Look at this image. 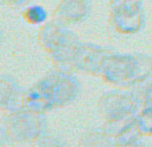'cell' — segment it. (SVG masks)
<instances>
[{
  "label": "cell",
  "instance_id": "cell-1",
  "mask_svg": "<svg viewBox=\"0 0 152 147\" xmlns=\"http://www.w3.org/2000/svg\"><path fill=\"white\" fill-rule=\"evenodd\" d=\"M100 78L118 90H131L152 78V56L115 51L105 60Z\"/></svg>",
  "mask_w": 152,
  "mask_h": 147
},
{
  "label": "cell",
  "instance_id": "cell-2",
  "mask_svg": "<svg viewBox=\"0 0 152 147\" xmlns=\"http://www.w3.org/2000/svg\"><path fill=\"white\" fill-rule=\"evenodd\" d=\"M81 43L80 37L67 26L51 20L38 31V44L55 68L67 71L73 54Z\"/></svg>",
  "mask_w": 152,
  "mask_h": 147
},
{
  "label": "cell",
  "instance_id": "cell-3",
  "mask_svg": "<svg viewBox=\"0 0 152 147\" xmlns=\"http://www.w3.org/2000/svg\"><path fill=\"white\" fill-rule=\"evenodd\" d=\"M46 114L20 110L6 112L0 118V136L4 144L32 143L37 138L46 134Z\"/></svg>",
  "mask_w": 152,
  "mask_h": 147
},
{
  "label": "cell",
  "instance_id": "cell-4",
  "mask_svg": "<svg viewBox=\"0 0 152 147\" xmlns=\"http://www.w3.org/2000/svg\"><path fill=\"white\" fill-rule=\"evenodd\" d=\"M38 83L53 102L54 108H62L72 104L80 95V80L75 78L74 72L54 67L47 71Z\"/></svg>",
  "mask_w": 152,
  "mask_h": 147
},
{
  "label": "cell",
  "instance_id": "cell-5",
  "mask_svg": "<svg viewBox=\"0 0 152 147\" xmlns=\"http://www.w3.org/2000/svg\"><path fill=\"white\" fill-rule=\"evenodd\" d=\"M108 23L117 34L136 35L145 26L143 0H112L108 6Z\"/></svg>",
  "mask_w": 152,
  "mask_h": 147
},
{
  "label": "cell",
  "instance_id": "cell-6",
  "mask_svg": "<svg viewBox=\"0 0 152 147\" xmlns=\"http://www.w3.org/2000/svg\"><path fill=\"white\" fill-rule=\"evenodd\" d=\"M115 52L110 47H104L94 43L81 42L73 54L67 71L88 74L92 76H100L105 60Z\"/></svg>",
  "mask_w": 152,
  "mask_h": 147
},
{
  "label": "cell",
  "instance_id": "cell-7",
  "mask_svg": "<svg viewBox=\"0 0 152 147\" xmlns=\"http://www.w3.org/2000/svg\"><path fill=\"white\" fill-rule=\"evenodd\" d=\"M102 122L129 112H139V104L131 90H112L102 94L97 102Z\"/></svg>",
  "mask_w": 152,
  "mask_h": 147
},
{
  "label": "cell",
  "instance_id": "cell-8",
  "mask_svg": "<svg viewBox=\"0 0 152 147\" xmlns=\"http://www.w3.org/2000/svg\"><path fill=\"white\" fill-rule=\"evenodd\" d=\"M90 0H59L53 12V20L63 26L80 24L90 15Z\"/></svg>",
  "mask_w": 152,
  "mask_h": 147
},
{
  "label": "cell",
  "instance_id": "cell-9",
  "mask_svg": "<svg viewBox=\"0 0 152 147\" xmlns=\"http://www.w3.org/2000/svg\"><path fill=\"white\" fill-rule=\"evenodd\" d=\"M24 90L11 75H0V112H12L22 108Z\"/></svg>",
  "mask_w": 152,
  "mask_h": 147
},
{
  "label": "cell",
  "instance_id": "cell-10",
  "mask_svg": "<svg viewBox=\"0 0 152 147\" xmlns=\"http://www.w3.org/2000/svg\"><path fill=\"white\" fill-rule=\"evenodd\" d=\"M22 108L32 111L37 114H46L49 111L55 110L53 102L47 96L39 83H34L31 87L24 90L23 92V100H22Z\"/></svg>",
  "mask_w": 152,
  "mask_h": 147
},
{
  "label": "cell",
  "instance_id": "cell-11",
  "mask_svg": "<svg viewBox=\"0 0 152 147\" xmlns=\"http://www.w3.org/2000/svg\"><path fill=\"white\" fill-rule=\"evenodd\" d=\"M136 120H137V112H129L125 115L102 122V130L113 139H117L128 130L135 127Z\"/></svg>",
  "mask_w": 152,
  "mask_h": 147
},
{
  "label": "cell",
  "instance_id": "cell-12",
  "mask_svg": "<svg viewBox=\"0 0 152 147\" xmlns=\"http://www.w3.org/2000/svg\"><path fill=\"white\" fill-rule=\"evenodd\" d=\"M116 141L101 128H92L81 135L78 147H115Z\"/></svg>",
  "mask_w": 152,
  "mask_h": 147
},
{
  "label": "cell",
  "instance_id": "cell-13",
  "mask_svg": "<svg viewBox=\"0 0 152 147\" xmlns=\"http://www.w3.org/2000/svg\"><path fill=\"white\" fill-rule=\"evenodd\" d=\"M136 102L140 108H152V78L145 80L144 83L131 88Z\"/></svg>",
  "mask_w": 152,
  "mask_h": 147
},
{
  "label": "cell",
  "instance_id": "cell-14",
  "mask_svg": "<svg viewBox=\"0 0 152 147\" xmlns=\"http://www.w3.org/2000/svg\"><path fill=\"white\" fill-rule=\"evenodd\" d=\"M47 11L39 4H30L23 11V19L28 24H45L47 23Z\"/></svg>",
  "mask_w": 152,
  "mask_h": 147
},
{
  "label": "cell",
  "instance_id": "cell-15",
  "mask_svg": "<svg viewBox=\"0 0 152 147\" xmlns=\"http://www.w3.org/2000/svg\"><path fill=\"white\" fill-rule=\"evenodd\" d=\"M141 136H152V108H140L136 120Z\"/></svg>",
  "mask_w": 152,
  "mask_h": 147
},
{
  "label": "cell",
  "instance_id": "cell-16",
  "mask_svg": "<svg viewBox=\"0 0 152 147\" xmlns=\"http://www.w3.org/2000/svg\"><path fill=\"white\" fill-rule=\"evenodd\" d=\"M31 147H67L62 139L50 134H43L31 143Z\"/></svg>",
  "mask_w": 152,
  "mask_h": 147
},
{
  "label": "cell",
  "instance_id": "cell-17",
  "mask_svg": "<svg viewBox=\"0 0 152 147\" xmlns=\"http://www.w3.org/2000/svg\"><path fill=\"white\" fill-rule=\"evenodd\" d=\"M115 147H145V144L141 139H139V141L125 142V143H116Z\"/></svg>",
  "mask_w": 152,
  "mask_h": 147
},
{
  "label": "cell",
  "instance_id": "cell-18",
  "mask_svg": "<svg viewBox=\"0 0 152 147\" xmlns=\"http://www.w3.org/2000/svg\"><path fill=\"white\" fill-rule=\"evenodd\" d=\"M8 1H10V0H0V4H1V6H7V4H8Z\"/></svg>",
  "mask_w": 152,
  "mask_h": 147
},
{
  "label": "cell",
  "instance_id": "cell-19",
  "mask_svg": "<svg viewBox=\"0 0 152 147\" xmlns=\"http://www.w3.org/2000/svg\"><path fill=\"white\" fill-rule=\"evenodd\" d=\"M4 146V142H3V139H1V136H0V147H3Z\"/></svg>",
  "mask_w": 152,
  "mask_h": 147
},
{
  "label": "cell",
  "instance_id": "cell-20",
  "mask_svg": "<svg viewBox=\"0 0 152 147\" xmlns=\"http://www.w3.org/2000/svg\"><path fill=\"white\" fill-rule=\"evenodd\" d=\"M109 1H112V0H109Z\"/></svg>",
  "mask_w": 152,
  "mask_h": 147
},
{
  "label": "cell",
  "instance_id": "cell-21",
  "mask_svg": "<svg viewBox=\"0 0 152 147\" xmlns=\"http://www.w3.org/2000/svg\"><path fill=\"white\" fill-rule=\"evenodd\" d=\"M0 35H1V32H0Z\"/></svg>",
  "mask_w": 152,
  "mask_h": 147
}]
</instances>
